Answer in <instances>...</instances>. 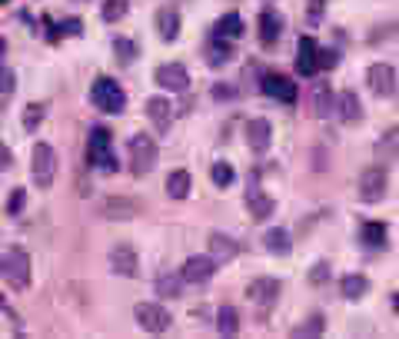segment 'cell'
Instances as JSON below:
<instances>
[{
  "label": "cell",
  "mask_w": 399,
  "mask_h": 339,
  "mask_svg": "<svg viewBox=\"0 0 399 339\" xmlns=\"http://www.w3.org/2000/svg\"><path fill=\"white\" fill-rule=\"evenodd\" d=\"M359 236H363L366 247H383L386 243V223H363Z\"/></svg>",
  "instance_id": "obj_32"
},
{
  "label": "cell",
  "mask_w": 399,
  "mask_h": 339,
  "mask_svg": "<svg viewBox=\"0 0 399 339\" xmlns=\"http://www.w3.org/2000/svg\"><path fill=\"white\" fill-rule=\"evenodd\" d=\"M320 70V47L313 37H300V44H296V74L300 77H313Z\"/></svg>",
  "instance_id": "obj_8"
},
{
  "label": "cell",
  "mask_w": 399,
  "mask_h": 339,
  "mask_svg": "<svg viewBox=\"0 0 399 339\" xmlns=\"http://www.w3.org/2000/svg\"><path fill=\"white\" fill-rule=\"evenodd\" d=\"M309 110H313V117H333V110H336V97H333V87L329 83H313V90H309Z\"/></svg>",
  "instance_id": "obj_16"
},
{
  "label": "cell",
  "mask_w": 399,
  "mask_h": 339,
  "mask_svg": "<svg viewBox=\"0 0 399 339\" xmlns=\"http://www.w3.org/2000/svg\"><path fill=\"white\" fill-rule=\"evenodd\" d=\"M386 186H389V176H386V167L373 163L359 173V200L363 203H380L386 197Z\"/></svg>",
  "instance_id": "obj_6"
},
{
  "label": "cell",
  "mask_w": 399,
  "mask_h": 339,
  "mask_svg": "<svg viewBox=\"0 0 399 339\" xmlns=\"http://www.w3.org/2000/svg\"><path fill=\"white\" fill-rule=\"evenodd\" d=\"M63 33H70V37H80L83 33V24H80V17H70V20H63L60 24Z\"/></svg>",
  "instance_id": "obj_42"
},
{
  "label": "cell",
  "mask_w": 399,
  "mask_h": 339,
  "mask_svg": "<svg viewBox=\"0 0 399 339\" xmlns=\"http://www.w3.org/2000/svg\"><path fill=\"white\" fill-rule=\"evenodd\" d=\"M24 203H27V193H24V190L17 186L14 193H10V200H7V213H10V216H17V213H20V210H24Z\"/></svg>",
  "instance_id": "obj_39"
},
{
  "label": "cell",
  "mask_w": 399,
  "mask_h": 339,
  "mask_svg": "<svg viewBox=\"0 0 399 339\" xmlns=\"http://www.w3.org/2000/svg\"><path fill=\"white\" fill-rule=\"evenodd\" d=\"M366 83L376 97H389V93L396 90V70L389 63H373L366 74Z\"/></svg>",
  "instance_id": "obj_12"
},
{
  "label": "cell",
  "mask_w": 399,
  "mask_h": 339,
  "mask_svg": "<svg viewBox=\"0 0 399 339\" xmlns=\"http://www.w3.org/2000/svg\"><path fill=\"white\" fill-rule=\"evenodd\" d=\"M14 87H17V74L10 67L0 63V97H3V93H14Z\"/></svg>",
  "instance_id": "obj_38"
},
{
  "label": "cell",
  "mask_w": 399,
  "mask_h": 339,
  "mask_svg": "<svg viewBox=\"0 0 399 339\" xmlns=\"http://www.w3.org/2000/svg\"><path fill=\"white\" fill-rule=\"evenodd\" d=\"M216 37H223V40H236V37H243V17L240 14H227L216 20Z\"/></svg>",
  "instance_id": "obj_27"
},
{
  "label": "cell",
  "mask_w": 399,
  "mask_h": 339,
  "mask_svg": "<svg viewBox=\"0 0 399 339\" xmlns=\"http://www.w3.org/2000/svg\"><path fill=\"white\" fill-rule=\"evenodd\" d=\"M279 31H283V20H279L277 10H263V14H260V40H263V47L277 44Z\"/></svg>",
  "instance_id": "obj_24"
},
{
  "label": "cell",
  "mask_w": 399,
  "mask_h": 339,
  "mask_svg": "<svg viewBox=\"0 0 399 339\" xmlns=\"http://www.w3.org/2000/svg\"><path fill=\"white\" fill-rule=\"evenodd\" d=\"M263 247H266V253H273V256H290V233L279 230V226H273V230H266V236H263Z\"/></svg>",
  "instance_id": "obj_25"
},
{
  "label": "cell",
  "mask_w": 399,
  "mask_h": 339,
  "mask_svg": "<svg viewBox=\"0 0 399 339\" xmlns=\"http://www.w3.org/2000/svg\"><path fill=\"white\" fill-rule=\"evenodd\" d=\"M246 206H250L253 220H266V216H273V210H277L273 197H266L260 186L253 183V176H250V190H246Z\"/></svg>",
  "instance_id": "obj_19"
},
{
  "label": "cell",
  "mask_w": 399,
  "mask_h": 339,
  "mask_svg": "<svg viewBox=\"0 0 399 339\" xmlns=\"http://www.w3.org/2000/svg\"><path fill=\"white\" fill-rule=\"evenodd\" d=\"M0 3H7V0H0Z\"/></svg>",
  "instance_id": "obj_49"
},
{
  "label": "cell",
  "mask_w": 399,
  "mask_h": 339,
  "mask_svg": "<svg viewBox=\"0 0 399 339\" xmlns=\"http://www.w3.org/2000/svg\"><path fill=\"white\" fill-rule=\"evenodd\" d=\"M100 17L107 20V24H117L127 17V0H107L104 7H100Z\"/></svg>",
  "instance_id": "obj_34"
},
{
  "label": "cell",
  "mask_w": 399,
  "mask_h": 339,
  "mask_svg": "<svg viewBox=\"0 0 399 339\" xmlns=\"http://www.w3.org/2000/svg\"><path fill=\"white\" fill-rule=\"evenodd\" d=\"M167 193L173 200H186V197H190V173H186V170H173V173H170Z\"/></svg>",
  "instance_id": "obj_28"
},
{
  "label": "cell",
  "mask_w": 399,
  "mask_h": 339,
  "mask_svg": "<svg viewBox=\"0 0 399 339\" xmlns=\"http://www.w3.org/2000/svg\"><path fill=\"white\" fill-rule=\"evenodd\" d=\"M323 329H326V326H323V316H313L307 326H296V329H293V336H296V339H303V336H323Z\"/></svg>",
  "instance_id": "obj_37"
},
{
  "label": "cell",
  "mask_w": 399,
  "mask_h": 339,
  "mask_svg": "<svg viewBox=\"0 0 399 339\" xmlns=\"http://www.w3.org/2000/svg\"><path fill=\"white\" fill-rule=\"evenodd\" d=\"M369 293V279L363 273H350V276H343V296L346 299H363Z\"/></svg>",
  "instance_id": "obj_30"
},
{
  "label": "cell",
  "mask_w": 399,
  "mask_h": 339,
  "mask_svg": "<svg viewBox=\"0 0 399 339\" xmlns=\"http://www.w3.org/2000/svg\"><path fill=\"white\" fill-rule=\"evenodd\" d=\"M133 316H137L140 329H147V333H167L170 323H173V316H170L167 309L160 306V303H140L137 309H133Z\"/></svg>",
  "instance_id": "obj_7"
},
{
  "label": "cell",
  "mask_w": 399,
  "mask_h": 339,
  "mask_svg": "<svg viewBox=\"0 0 399 339\" xmlns=\"http://www.w3.org/2000/svg\"><path fill=\"white\" fill-rule=\"evenodd\" d=\"M156 293L167 296V299H177V296L184 293V276H173V273H163V276L156 279Z\"/></svg>",
  "instance_id": "obj_31"
},
{
  "label": "cell",
  "mask_w": 399,
  "mask_h": 339,
  "mask_svg": "<svg viewBox=\"0 0 399 339\" xmlns=\"http://www.w3.org/2000/svg\"><path fill=\"white\" fill-rule=\"evenodd\" d=\"M263 93L266 97H273V100H283V104H296V83L290 77H283V74H266L263 77Z\"/></svg>",
  "instance_id": "obj_14"
},
{
  "label": "cell",
  "mask_w": 399,
  "mask_h": 339,
  "mask_svg": "<svg viewBox=\"0 0 399 339\" xmlns=\"http://www.w3.org/2000/svg\"><path fill=\"white\" fill-rule=\"evenodd\" d=\"M203 53H206V63H210V67H227V63L233 60V47L227 44L223 37H216V40H210Z\"/></svg>",
  "instance_id": "obj_26"
},
{
  "label": "cell",
  "mask_w": 399,
  "mask_h": 339,
  "mask_svg": "<svg viewBox=\"0 0 399 339\" xmlns=\"http://www.w3.org/2000/svg\"><path fill=\"white\" fill-rule=\"evenodd\" d=\"M156 160H160V147L154 137H147V133L130 137V173L133 176H147L156 167Z\"/></svg>",
  "instance_id": "obj_4"
},
{
  "label": "cell",
  "mask_w": 399,
  "mask_h": 339,
  "mask_svg": "<svg viewBox=\"0 0 399 339\" xmlns=\"http://www.w3.org/2000/svg\"><path fill=\"white\" fill-rule=\"evenodd\" d=\"M393 309L399 313V293H393Z\"/></svg>",
  "instance_id": "obj_47"
},
{
  "label": "cell",
  "mask_w": 399,
  "mask_h": 339,
  "mask_svg": "<svg viewBox=\"0 0 399 339\" xmlns=\"http://www.w3.org/2000/svg\"><path fill=\"white\" fill-rule=\"evenodd\" d=\"M147 117L154 120V126L160 133H167L170 120H173V107H170L167 97H150V100H147Z\"/></svg>",
  "instance_id": "obj_21"
},
{
  "label": "cell",
  "mask_w": 399,
  "mask_h": 339,
  "mask_svg": "<svg viewBox=\"0 0 399 339\" xmlns=\"http://www.w3.org/2000/svg\"><path fill=\"white\" fill-rule=\"evenodd\" d=\"M110 270H113L117 276H127V279H133L140 273L137 253H133L130 243H117V247L110 249Z\"/></svg>",
  "instance_id": "obj_10"
},
{
  "label": "cell",
  "mask_w": 399,
  "mask_h": 339,
  "mask_svg": "<svg viewBox=\"0 0 399 339\" xmlns=\"http://www.w3.org/2000/svg\"><path fill=\"white\" fill-rule=\"evenodd\" d=\"M87 160L90 167H100L104 173H117V156H113V140L107 126H93L90 143H87Z\"/></svg>",
  "instance_id": "obj_3"
},
{
  "label": "cell",
  "mask_w": 399,
  "mask_h": 339,
  "mask_svg": "<svg viewBox=\"0 0 399 339\" xmlns=\"http://www.w3.org/2000/svg\"><path fill=\"white\" fill-rule=\"evenodd\" d=\"M336 63H339V53H336V50H320V67H323V70H333Z\"/></svg>",
  "instance_id": "obj_41"
},
{
  "label": "cell",
  "mask_w": 399,
  "mask_h": 339,
  "mask_svg": "<svg viewBox=\"0 0 399 339\" xmlns=\"http://www.w3.org/2000/svg\"><path fill=\"white\" fill-rule=\"evenodd\" d=\"M233 97H236L233 87H223V83H216L213 87V100H233Z\"/></svg>",
  "instance_id": "obj_43"
},
{
  "label": "cell",
  "mask_w": 399,
  "mask_h": 339,
  "mask_svg": "<svg viewBox=\"0 0 399 339\" xmlns=\"http://www.w3.org/2000/svg\"><path fill=\"white\" fill-rule=\"evenodd\" d=\"M113 53H117L120 63H133L137 60V44L127 40V37H117V40H113Z\"/></svg>",
  "instance_id": "obj_33"
},
{
  "label": "cell",
  "mask_w": 399,
  "mask_h": 339,
  "mask_svg": "<svg viewBox=\"0 0 399 339\" xmlns=\"http://www.w3.org/2000/svg\"><path fill=\"white\" fill-rule=\"evenodd\" d=\"M323 17V0H309V24H316Z\"/></svg>",
  "instance_id": "obj_45"
},
{
  "label": "cell",
  "mask_w": 399,
  "mask_h": 339,
  "mask_svg": "<svg viewBox=\"0 0 399 339\" xmlns=\"http://www.w3.org/2000/svg\"><path fill=\"white\" fill-rule=\"evenodd\" d=\"M246 140H250V150H253V154H266L270 143H273V126H270V120H263V117L250 120V126H246Z\"/></svg>",
  "instance_id": "obj_18"
},
{
  "label": "cell",
  "mask_w": 399,
  "mask_h": 339,
  "mask_svg": "<svg viewBox=\"0 0 399 339\" xmlns=\"http://www.w3.org/2000/svg\"><path fill=\"white\" fill-rule=\"evenodd\" d=\"M373 156H376V163H380V167L396 163V160H399V126H389V130L380 133V140L373 143Z\"/></svg>",
  "instance_id": "obj_11"
},
{
  "label": "cell",
  "mask_w": 399,
  "mask_h": 339,
  "mask_svg": "<svg viewBox=\"0 0 399 339\" xmlns=\"http://www.w3.org/2000/svg\"><path fill=\"white\" fill-rule=\"evenodd\" d=\"M154 80L163 90H173V93H186V87H190V74H186L184 63H163V67H156Z\"/></svg>",
  "instance_id": "obj_9"
},
{
  "label": "cell",
  "mask_w": 399,
  "mask_h": 339,
  "mask_svg": "<svg viewBox=\"0 0 399 339\" xmlns=\"http://www.w3.org/2000/svg\"><path fill=\"white\" fill-rule=\"evenodd\" d=\"M3 53H7V40L0 37V57H3Z\"/></svg>",
  "instance_id": "obj_46"
},
{
  "label": "cell",
  "mask_w": 399,
  "mask_h": 339,
  "mask_svg": "<svg viewBox=\"0 0 399 339\" xmlns=\"http://www.w3.org/2000/svg\"><path fill=\"white\" fill-rule=\"evenodd\" d=\"M240 253V243L227 233H210V256L213 260H233Z\"/></svg>",
  "instance_id": "obj_23"
},
{
  "label": "cell",
  "mask_w": 399,
  "mask_h": 339,
  "mask_svg": "<svg viewBox=\"0 0 399 339\" xmlns=\"http://www.w3.org/2000/svg\"><path fill=\"white\" fill-rule=\"evenodd\" d=\"M216 329H220V336H236V329H240V313L233 306H220V313H216Z\"/></svg>",
  "instance_id": "obj_29"
},
{
  "label": "cell",
  "mask_w": 399,
  "mask_h": 339,
  "mask_svg": "<svg viewBox=\"0 0 399 339\" xmlns=\"http://www.w3.org/2000/svg\"><path fill=\"white\" fill-rule=\"evenodd\" d=\"M326 279H329V266H326V263H316L313 273H309V283H313V286H323Z\"/></svg>",
  "instance_id": "obj_40"
},
{
  "label": "cell",
  "mask_w": 399,
  "mask_h": 339,
  "mask_svg": "<svg viewBox=\"0 0 399 339\" xmlns=\"http://www.w3.org/2000/svg\"><path fill=\"white\" fill-rule=\"evenodd\" d=\"M0 306H3V296H0Z\"/></svg>",
  "instance_id": "obj_48"
},
{
  "label": "cell",
  "mask_w": 399,
  "mask_h": 339,
  "mask_svg": "<svg viewBox=\"0 0 399 339\" xmlns=\"http://www.w3.org/2000/svg\"><path fill=\"white\" fill-rule=\"evenodd\" d=\"M213 273H216L213 256H190L184 263V270H180L184 283H206V279H213Z\"/></svg>",
  "instance_id": "obj_15"
},
{
  "label": "cell",
  "mask_w": 399,
  "mask_h": 339,
  "mask_svg": "<svg viewBox=\"0 0 399 339\" xmlns=\"http://www.w3.org/2000/svg\"><path fill=\"white\" fill-rule=\"evenodd\" d=\"M33 183L40 190H50L54 186V176H57V154L50 143H37L33 147Z\"/></svg>",
  "instance_id": "obj_5"
},
{
  "label": "cell",
  "mask_w": 399,
  "mask_h": 339,
  "mask_svg": "<svg viewBox=\"0 0 399 339\" xmlns=\"http://www.w3.org/2000/svg\"><path fill=\"white\" fill-rule=\"evenodd\" d=\"M97 213L104 220H133V216H140V203L127 200V197H110V200L97 203Z\"/></svg>",
  "instance_id": "obj_13"
},
{
  "label": "cell",
  "mask_w": 399,
  "mask_h": 339,
  "mask_svg": "<svg viewBox=\"0 0 399 339\" xmlns=\"http://www.w3.org/2000/svg\"><path fill=\"white\" fill-rule=\"evenodd\" d=\"M0 276L7 279L14 290H27L31 286V256L27 249H7L0 253Z\"/></svg>",
  "instance_id": "obj_1"
},
{
  "label": "cell",
  "mask_w": 399,
  "mask_h": 339,
  "mask_svg": "<svg viewBox=\"0 0 399 339\" xmlns=\"http://www.w3.org/2000/svg\"><path fill=\"white\" fill-rule=\"evenodd\" d=\"M336 113H339L343 124H359V120H363V104H359V97H356L353 90H346L336 100Z\"/></svg>",
  "instance_id": "obj_22"
},
{
  "label": "cell",
  "mask_w": 399,
  "mask_h": 339,
  "mask_svg": "<svg viewBox=\"0 0 399 339\" xmlns=\"http://www.w3.org/2000/svg\"><path fill=\"white\" fill-rule=\"evenodd\" d=\"M10 163H14V154H10V147H7V143H0V173L10 167Z\"/></svg>",
  "instance_id": "obj_44"
},
{
  "label": "cell",
  "mask_w": 399,
  "mask_h": 339,
  "mask_svg": "<svg viewBox=\"0 0 399 339\" xmlns=\"http://www.w3.org/2000/svg\"><path fill=\"white\" fill-rule=\"evenodd\" d=\"M90 100H93V107L104 110V113H123V110H127V93H123V87L113 77L93 80Z\"/></svg>",
  "instance_id": "obj_2"
},
{
  "label": "cell",
  "mask_w": 399,
  "mask_h": 339,
  "mask_svg": "<svg viewBox=\"0 0 399 339\" xmlns=\"http://www.w3.org/2000/svg\"><path fill=\"white\" fill-rule=\"evenodd\" d=\"M279 296V283L277 279H253L250 286H246V299L250 303H256V306H273Z\"/></svg>",
  "instance_id": "obj_17"
},
{
  "label": "cell",
  "mask_w": 399,
  "mask_h": 339,
  "mask_svg": "<svg viewBox=\"0 0 399 339\" xmlns=\"http://www.w3.org/2000/svg\"><path fill=\"white\" fill-rule=\"evenodd\" d=\"M40 120H44V107H40V104H27V107H24V130L33 133V130L40 126Z\"/></svg>",
  "instance_id": "obj_36"
},
{
  "label": "cell",
  "mask_w": 399,
  "mask_h": 339,
  "mask_svg": "<svg viewBox=\"0 0 399 339\" xmlns=\"http://www.w3.org/2000/svg\"><path fill=\"white\" fill-rule=\"evenodd\" d=\"M180 27H184V20H180V14H177L173 7H160V10H156V31H160V37H163L167 44H173V40L180 37Z\"/></svg>",
  "instance_id": "obj_20"
},
{
  "label": "cell",
  "mask_w": 399,
  "mask_h": 339,
  "mask_svg": "<svg viewBox=\"0 0 399 339\" xmlns=\"http://www.w3.org/2000/svg\"><path fill=\"white\" fill-rule=\"evenodd\" d=\"M210 180H213L216 186H223V190H227V186L236 180V173H233L230 163H213V167H210Z\"/></svg>",
  "instance_id": "obj_35"
}]
</instances>
